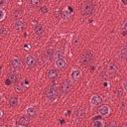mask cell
Here are the masks:
<instances>
[{
	"mask_svg": "<svg viewBox=\"0 0 127 127\" xmlns=\"http://www.w3.org/2000/svg\"><path fill=\"white\" fill-rule=\"evenodd\" d=\"M21 65H22V62H21V60H20L19 57H14L11 60V62H10V66H11V68L13 70L19 69L21 67Z\"/></svg>",
	"mask_w": 127,
	"mask_h": 127,
	"instance_id": "277c9868",
	"label": "cell"
},
{
	"mask_svg": "<svg viewBox=\"0 0 127 127\" xmlns=\"http://www.w3.org/2000/svg\"><path fill=\"white\" fill-rule=\"evenodd\" d=\"M103 126H104L103 121L102 120H99V119L93 121V123H92V127H103Z\"/></svg>",
	"mask_w": 127,
	"mask_h": 127,
	"instance_id": "603a6c76",
	"label": "cell"
},
{
	"mask_svg": "<svg viewBox=\"0 0 127 127\" xmlns=\"http://www.w3.org/2000/svg\"><path fill=\"white\" fill-rule=\"evenodd\" d=\"M122 32H123V35L125 36V35H126V22H124V24H123V28H122Z\"/></svg>",
	"mask_w": 127,
	"mask_h": 127,
	"instance_id": "f546056e",
	"label": "cell"
},
{
	"mask_svg": "<svg viewBox=\"0 0 127 127\" xmlns=\"http://www.w3.org/2000/svg\"><path fill=\"white\" fill-rule=\"evenodd\" d=\"M54 49H48L45 53V58L46 60H51L52 58H54Z\"/></svg>",
	"mask_w": 127,
	"mask_h": 127,
	"instance_id": "ffe728a7",
	"label": "cell"
},
{
	"mask_svg": "<svg viewBox=\"0 0 127 127\" xmlns=\"http://www.w3.org/2000/svg\"><path fill=\"white\" fill-rule=\"evenodd\" d=\"M29 4H30V5H32V6H38V5H40V4H41V2H40V1L32 0V1H30V2H29Z\"/></svg>",
	"mask_w": 127,
	"mask_h": 127,
	"instance_id": "484cf974",
	"label": "cell"
},
{
	"mask_svg": "<svg viewBox=\"0 0 127 127\" xmlns=\"http://www.w3.org/2000/svg\"><path fill=\"white\" fill-rule=\"evenodd\" d=\"M34 30H35V33H36L38 36H42L43 33H44V27H43L41 24H39V23L35 25Z\"/></svg>",
	"mask_w": 127,
	"mask_h": 127,
	"instance_id": "e0dca14e",
	"label": "cell"
},
{
	"mask_svg": "<svg viewBox=\"0 0 127 127\" xmlns=\"http://www.w3.org/2000/svg\"><path fill=\"white\" fill-rule=\"evenodd\" d=\"M84 116V110L83 109H78L75 113V119L76 120H80L82 119V117Z\"/></svg>",
	"mask_w": 127,
	"mask_h": 127,
	"instance_id": "44dd1931",
	"label": "cell"
},
{
	"mask_svg": "<svg viewBox=\"0 0 127 127\" xmlns=\"http://www.w3.org/2000/svg\"><path fill=\"white\" fill-rule=\"evenodd\" d=\"M1 100H2V95L0 94V101H1Z\"/></svg>",
	"mask_w": 127,
	"mask_h": 127,
	"instance_id": "8d00e7d4",
	"label": "cell"
},
{
	"mask_svg": "<svg viewBox=\"0 0 127 127\" xmlns=\"http://www.w3.org/2000/svg\"><path fill=\"white\" fill-rule=\"evenodd\" d=\"M16 127H23V126H21V125H19V126H16Z\"/></svg>",
	"mask_w": 127,
	"mask_h": 127,
	"instance_id": "f35d334b",
	"label": "cell"
},
{
	"mask_svg": "<svg viewBox=\"0 0 127 127\" xmlns=\"http://www.w3.org/2000/svg\"><path fill=\"white\" fill-rule=\"evenodd\" d=\"M6 4H7L6 1H4V0H0V8H2L3 6H5Z\"/></svg>",
	"mask_w": 127,
	"mask_h": 127,
	"instance_id": "4dcf8cb0",
	"label": "cell"
},
{
	"mask_svg": "<svg viewBox=\"0 0 127 127\" xmlns=\"http://www.w3.org/2000/svg\"><path fill=\"white\" fill-rule=\"evenodd\" d=\"M80 75H81V71H80V69H78V68H73V69L71 70L70 77H71L72 80H74V81L78 80L79 77H80Z\"/></svg>",
	"mask_w": 127,
	"mask_h": 127,
	"instance_id": "9c48e42d",
	"label": "cell"
},
{
	"mask_svg": "<svg viewBox=\"0 0 127 127\" xmlns=\"http://www.w3.org/2000/svg\"><path fill=\"white\" fill-rule=\"evenodd\" d=\"M18 103H19V100H18V98L16 96H11L9 98V105L11 107H16L18 105Z\"/></svg>",
	"mask_w": 127,
	"mask_h": 127,
	"instance_id": "d6986e66",
	"label": "cell"
},
{
	"mask_svg": "<svg viewBox=\"0 0 127 127\" xmlns=\"http://www.w3.org/2000/svg\"><path fill=\"white\" fill-rule=\"evenodd\" d=\"M91 61H92V55L89 52H84L79 58V62L81 63V64H84V65L90 64Z\"/></svg>",
	"mask_w": 127,
	"mask_h": 127,
	"instance_id": "3957f363",
	"label": "cell"
},
{
	"mask_svg": "<svg viewBox=\"0 0 127 127\" xmlns=\"http://www.w3.org/2000/svg\"><path fill=\"white\" fill-rule=\"evenodd\" d=\"M62 56H63V51H62V50L58 49V50L54 51V58H55V59H57V60H58V59H61Z\"/></svg>",
	"mask_w": 127,
	"mask_h": 127,
	"instance_id": "7402d4cb",
	"label": "cell"
},
{
	"mask_svg": "<svg viewBox=\"0 0 127 127\" xmlns=\"http://www.w3.org/2000/svg\"><path fill=\"white\" fill-rule=\"evenodd\" d=\"M121 127H126V124H124V125H122Z\"/></svg>",
	"mask_w": 127,
	"mask_h": 127,
	"instance_id": "74e56055",
	"label": "cell"
},
{
	"mask_svg": "<svg viewBox=\"0 0 127 127\" xmlns=\"http://www.w3.org/2000/svg\"><path fill=\"white\" fill-rule=\"evenodd\" d=\"M71 15H72V8H71V7L67 6V7L64 8V9L62 10L61 16H62L63 19H64V20H65V19H68Z\"/></svg>",
	"mask_w": 127,
	"mask_h": 127,
	"instance_id": "5b68a950",
	"label": "cell"
},
{
	"mask_svg": "<svg viewBox=\"0 0 127 127\" xmlns=\"http://www.w3.org/2000/svg\"><path fill=\"white\" fill-rule=\"evenodd\" d=\"M47 98L50 100V101H53L57 98L58 96V88L56 85H51L48 87L47 89Z\"/></svg>",
	"mask_w": 127,
	"mask_h": 127,
	"instance_id": "7a4b0ae2",
	"label": "cell"
},
{
	"mask_svg": "<svg viewBox=\"0 0 127 127\" xmlns=\"http://www.w3.org/2000/svg\"><path fill=\"white\" fill-rule=\"evenodd\" d=\"M121 104H122V107H121V108H122L123 110H125V102H122Z\"/></svg>",
	"mask_w": 127,
	"mask_h": 127,
	"instance_id": "e575fe53",
	"label": "cell"
},
{
	"mask_svg": "<svg viewBox=\"0 0 127 127\" xmlns=\"http://www.w3.org/2000/svg\"><path fill=\"white\" fill-rule=\"evenodd\" d=\"M120 56H121V58H122L123 60H125V58H126V47H125V46L122 47V49H121V51H120Z\"/></svg>",
	"mask_w": 127,
	"mask_h": 127,
	"instance_id": "d4e9b609",
	"label": "cell"
},
{
	"mask_svg": "<svg viewBox=\"0 0 127 127\" xmlns=\"http://www.w3.org/2000/svg\"><path fill=\"white\" fill-rule=\"evenodd\" d=\"M4 17H5V12H4L2 9H0V21H1V20H3V19H4Z\"/></svg>",
	"mask_w": 127,
	"mask_h": 127,
	"instance_id": "f1b7e54d",
	"label": "cell"
},
{
	"mask_svg": "<svg viewBox=\"0 0 127 127\" xmlns=\"http://www.w3.org/2000/svg\"><path fill=\"white\" fill-rule=\"evenodd\" d=\"M59 75V71L57 69H50L47 73V76L50 78V79H55L57 76Z\"/></svg>",
	"mask_w": 127,
	"mask_h": 127,
	"instance_id": "ac0fdd59",
	"label": "cell"
},
{
	"mask_svg": "<svg viewBox=\"0 0 127 127\" xmlns=\"http://www.w3.org/2000/svg\"><path fill=\"white\" fill-rule=\"evenodd\" d=\"M71 88V83L69 80H64L63 83H62V92L64 94L67 93Z\"/></svg>",
	"mask_w": 127,
	"mask_h": 127,
	"instance_id": "52a82bcc",
	"label": "cell"
},
{
	"mask_svg": "<svg viewBox=\"0 0 127 127\" xmlns=\"http://www.w3.org/2000/svg\"><path fill=\"white\" fill-rule=\"evenodd\" d=\"M41 11H42L43 13H46V12H48V8H47V7H42V8H41Z\"/></svg>",
	"mask_w": 127,
	"mask_h": 127,
	"instance_id": "1f68e13d",
	"label": "cell"
},
{
	"mask_svg": "<svg viewBox=\"0 0 127 127\" xmlns=\"http://www.w3.org/2000/svg\"><path fill=\"white\" fill-rule=\"evenodd\" d=\"M15 89H16L18 92H22V91H24V90L26 89V85H25V84H23V83H20V84L16 85Z\"/></svg>",
	"mask_w": 127,
	"mask_h": 127,
	"instance_id": "cb8c5ba5",
	"label": "cell"
},
{
	"mask_svg": "<svg viewBox=\"0 0 127 127\" xmlns=\"http://www.w3.org/2000/svg\"><path fill=\"white\" fill-rule=\"evenodd\" d=\"M5 34H6V30H5L3 27H0V37L4 36Z\"/></svg>",
	"mask_w": 127,
	"mask_h": 127,
	"instance_id": "83f0119b",
	"label": "cell"
},
{
	"mask_svg": "<svg viewBox=\"0 0 127 127\" xmlns=\"http://www.w3.org/2000/svg\"><path fill=\"white\" fill-rule=\"evenodd\" d=\"M90 103L94 106H97V105H100L102 103V98L99 96V95H93L91 98H90Z\"/></svg>",
	"mask_w": 127,
	"mask_h": 127,
	"instance_id": "30bf717a",
	"label": "cell"
},
{
	"mask_svg": "<svg viewBox=\"0 0 127 127\" xmlns=\"http://www.w3.org/2000/svg\"><path fill=\"white\" fill-rule=\"evenodd\" d=\"M7 82H10V83H14L18 80V73L16 72H10L8 74V77H7Z\"/></svg>",
	"mask_w": 127,
	"mask_h": 127,
	"instance_id": "4fadbf2b",
	"label": "cell"
},
{
	"mask_svg": "<svg viewBox=\"0 0 127 127\" xmlns=\"http://www.w3.org/2000/svg\"><path fill=\"white\" fill-rule=\"evenodd\" d=\"M123 89H124V91L127 90V87H126V81H123Z\"/></svg>",
	"mask_w": 127,
	"mask_h": 127,
	"instance_id": "d6a6232c",
	"label": "cell"
},
{
	"mask_svg": "<svg viewBox=\"0 0 127 127\" xmlns=\"http://www.w3.org/2000/svg\"><path fill=\"white\" fill-rule=\"evenodd\" d=\"M26 114H27V116H28V117L32 118V117H34V116L37 114V110H36V108H35V107L30 106V107H28V108L26 109Z\"/></svg>",
	"mask_w": 127,
	"mask_h": 127,
	"instance_id": "9a60e30c",
	"label": "cell"
},
{
	"mask_svg": "<svg viewBox=\"0 0 127 127\" xmlns=\"http://www.w3.org/2000/svg\"><path fill=\"white\" fill-rule=\"evenodd\" d=\"M98 112H99L102 116H108L109 113H110V108H109L107 105H102V106L99 107Z\"/></svg>",
	"mask_w": 127,
	"mask_h": 127,
	"instance_id": "7c38bea8",
	"label": "cell"
},
{
	"mask_svg": "<svg viewBox=\"0 0 127 127\" xmlns=\"http://www.w3.org/2000/svg\"><path fill=\"white\" fill-rule=\"evenodd\" d=\"M94 11V6L91 2H84L82 4V7H81V13L84 15V16H89L93 13Z\"/></svg>",
	"mask_w": 127,
	"mask_h": 127,
	"instance_id": "6da1fadb",
	"label": "cell"
},
{
	"mask_svg": "<svg viewBox=\"0 0 127 127\" xmlns=\"http://www.w3.org/2000/svg\"><path fill=\"white\" fill-rule=\"evenodd\" d=\"M24 28H25V22L23 20H17L15 22V29L18 32H21Z\"/></svg>",
	"mask_w": 127,
	"mask_h": 127,
	"instance_id": "5bb4252c",
	"label": "cell"
},
{
	"mask_svg": "<svg viewBox=\"0 0 127 127\" xmlns=\"http://www.w3.org/2000/svg\"><path fill=\"white\" fill-rule=\"evenodd\" d=\"M25 61H26V64H27V65H28L29 67H34V66L36 65V64H37L36 58H35L34 56H32V55L27 56Z\"/></svg>",
	"mask_w": 127,
	"mask_h": 127,
	"instance_id": "8992f818",
	"label": "cell"
},
{
	"mask_svg": "<svg viewBox=\"0 0 127 127\" xmlns=\"http://www.w3.org/2000/svg\"><path fill=\"white\" fill-rule=\"evenodd\" d=\"M117 69H118V67H117L116 64H114V63H109L108 64V65H107V72H108V74H110V75L115 74Z\"/></svg>",
	"mask_w": 127,
	"mask_h": 127,
	"instance_id": "ba28073f",
	"label": "cell"
},
{
	"mask_svg": "<svg viewBox=\"0 0 127 127\" xmlns=\"http://www.w3.org/2000/svg\"><path fill=\"white\" fill-rule=\"evenodd\" d=\"M107 127H115V124H114V123H109V124L107 125Z\"/></svg>",
	"mask_w": 127,
	"mask_h": 127,
	"instance_id": "836d02e7",
	"label": "cell"
},
{
	"mask_svg": "<svg viewBox=\"0 0 127 127\" xmlns=\"http://www.w3.org/2000/svg\"><path fill=\"white\" fill-rule=\"evenodd\" d=\"M116 95H117L118 97H121V96L123 95V90H122L121 88L117 89V90H116Z\"/></svg>",
	"mask_w": 127,
	"mask_h": 127,
	"instance_id": "4316f807",
	"label": "cell"
},
{
	"mask_svg": "<svg viewBox=\"0 0 127 127\" xmlns=\"http://www.w3.org/2000/svg\"><path fill=\"white\" fill-rule=\"evenodd\" d=\"M18 123L21 125V126H26L30 123V117L28 116H22L19 120H18Z\"/></svg>",
	"mask_w": 127,
	"mask_h": 127,
	"instance_id": "2e32d148",
	"label": "cell"
},
{
	"mask_svg": "<svg viewBox=\"0 0 127 127\" xmlns=\"http://www.w3.org/2000/svg\"><path fill=\"white\" fill-rule=\"evenodd\" d=\"M2 116V110H0V117Z\"/></svg>",
	"mask_w": 127,
	"mask_h": 127,
	"instance_id": "d590c367",
	"label": "cell"
},
{
	"mask_svg": "<svg viewBox=\"0 0 127 127\" xmlns=\"http://www.w3.org/2000/svg\"><path fill=\"white\" fill-rule=\"evenodd\" d=\"M66 65V61L64 59V58H61V59H58L56 60L55 62V66L58 67V68H63Z\"/></svg>",
	"mask_w": 127,
	"mask_h": 127,
	"instance_id": "8fae6325",
	"label": "cell"
}]
</instances>
